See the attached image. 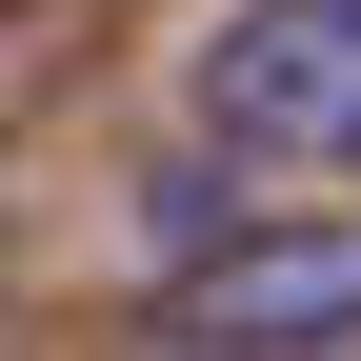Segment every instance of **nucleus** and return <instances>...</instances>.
<instances>
[{
  "mask_svg": "<svg viewBox=\"0 0 361 361\" xmlns=\"http://www.w3.org/2000/svg\"><path fill=\"white\" fill-rule=\"evenodd\" d=\"M201 121L241 161H361V0H241L201 40Z\"/></svg>",
  "mask_w": 361,
  "mask_h": 361,
  "instance_id": "nucleus-1",
  "label": "nucleus"
},
{
  "mask_svg": "<svg viewBox=\"0 0 361 361\" xmlns=\"http://www.w3.org/2000/svg\"><path fill=\"white\" fill-rule=\"evenodd\" d=\"M180 341H361V221H281V241H221L161 281Z\"/></svg>",
  "mask_w": 361,
  "mask_h": 361,
  "instance_id": "nucleus-2",
  "label": "nucleus"
}]
</instances>
